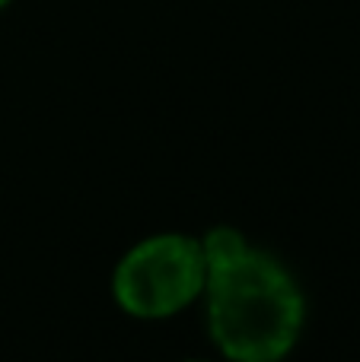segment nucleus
Returning a JSON list of instances; mask_svg holds the SVG:
<instances>
[{
	"label": "nucleus",
	"mask_w": 360,
	"mask_h": 362,
	"mask_svg": "<svg viewBox=\"0 0 360 362\" xmlns=\"http://www.w3.org/2000/svg\"><path fill=\"white\" fill-rule=\"evenodd\" d=\"M208 331L230 362H284L300 344L306 299L274 255L249 245L208 267Z\"/></svg>",
	"instance_id": "obj_1"
},
{
	"label": "nucleus",
	"mask_w": 360,
	"mask_h": 362,
	"mask_svg": "<svg viewBox=\"0 0 360 362\" xmlns=\"http://www.w3.org/2000/svg\"><path fill=\"white\" fill-rule=\"evenodd\" d=\"M208 261L201 242L159 232L121 255L112 274L115 305L137 321H163L204 296Z\"/></svg>",
	"instance_id": "obj_2"
},
{
	"label": "nucleus",
	"mask_w": 360,
	"mask_h": 362,
	"mask_svg": "<svg viewBox=\"0 0 360 362\" xmlns=\"http://www.w3.org/2000/svg\"><path fill=\"white\" fill-rule=\"evenodd\" d=\"M6 4H10V0H0V6H6Z\"/></svg>",
	"instance_id": "obj_3"
},
{
	"label": "nucleus",
	"mask_w": 360,
	"mask_h": 362,
	"mask_svg": "<svg viewBox=\"0 0 360 362\" xmlns=\"http://www.w3.org/2000/svg\"><path fill=\"white\" fill-rule=\"evenodd\" d=\"M189 362H204V359H189Z\"/></svg>",
	"instance_id": "obj_4"
}]
</instances>
